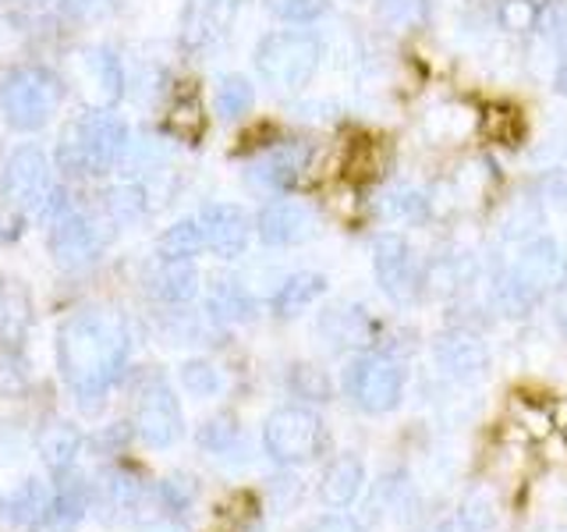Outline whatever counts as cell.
<instances>
[{
    "label": "cell",
    "mask_w": 567,
    "mask_h": 532,
    "mask_svg": "<svg viewBox=\"0 0 567 532\" xmlns=\"http://www.w3.org/2000/svg\"><path fill=\"white\" fill-rule=\"evenodd\" d=\"M128 153V124L106 111H82L64 124L58 139V167L75 177H96L114 171Z\"/></svg>",
    "instance_id": "obj_1"
},
{
    "label": "cell",
    "mask_w": 567,
    "mask_h": 532,
    "mask_svg": "<svg viewBox=\"0 0 567 532\" xmlns=\"http://www.w3.org/2000/svg\"><path fill=\"white\" fill-rule=\"evenodd\" d=\"M564 274V248L554 235H532L518 242V253L493 284L496 309L507 316H525L536 301L554 288Z\"/></svg>",
    "instance_id": "obj_2"
},
{
    "label": "cell",
    "mask_w": 567,
    "mask_h": 532,
    "mask_svg": "<svg viewBox=\"0 0 567 532\" xmlns=\"http://www.w3.org/2000/svg\"><path fill=\"white\" fill-rule=\"evenodd\" d=\"M252 61L259 79L277 93H301L323 64V43L309 29H274L256 43Z\"/></svg>",
    "instance_id": "obj_3"
},
{
    "label": "cell",
    "mask_w": 567,
    "mask_h": 532,
    "mask_svg": "<svg viewBox=\"0 0 567 532\" xmlns=\"http://www.w3.org/2000/svg\"><path fill=\"white\" fill-rule=\"evenodd\" d=\"M124 359V337L103 316H79L64 330V362L75 380L89 387L106 383Z\"/></svg>",
    "instance_id": "obj_4"
},
{
    "label": "cell",
    "mask_w": 567,
    "mask_h": 532,
    "mask_svg": "<svg viewBox=\"0 0 567 532\" xmlns=\"http://www.w3.org/2000/svg\"><path fill=\"white\" fill-rule=\"evenodd\" d=\"M341 387L354 408L369 416H386L404 398V369L383 351H359L344 366Z\"/></svg>",
    "instance_id": "obj_5"
},
{
    "label": "cell",
    "mask_w": 567,
    "mask_h": 532,
    "mask_svg": "<svg viewBox=\"0 0 567 532\" xmlns=\"http://www.w3.org/2000/svg\"><path fill=\"white\" fill-rule=\"evenodd\" d=\"M61 100V85L43 68H14L0 79V111L14 132H40Z\"/></svg>",
    "instance_id": "obj_6"
},
{
    "label": "cell",
    "mask_w": 567,
    "mask_h": 532,
    "mask_svg": "<svg viewBox=\"0 0 567 532\" xmlns=\"http://www.w3.org/2000/svg\"><path fill=\"white\" fill-rule=\"evenodd\" d=\"M323 419L319 412L306 405H284L266 419L262 426V443L280 466H306V461H316L319 451H323Z\"/></svg>",
    "instance_id": "obj_7"
},
{
    "label": "cell",
    "mask_w": 567,
    "mask_h": 532,
    "mask_svg": "<svg viewBox=\"0 0 567 532\" xmlns=\"http://www.w3.org/2000/svg\"><path fill=\"white\" fill-rule=\"evenodd\" d=\"M372 277H377L380 291L394 306H412L425 288V274L415 248L398 231H380L372 238Z\"/></svg>",
    "instance_id": "obj_8"
},
{
    "label": "cell",
    "mask_w": 567,
    "mask_h": 532,
    "mask_svg": "<svg viewBox=\"0 0 567 532\" xmlns=\"http://www.w3.org/2000/svg\"><path fill=\"white\" fill-rule=\"evenodd\" d=\"M256 235L270 248H295L319 235V213L301 200H274L259 209Z\"/></svg>",
    "instance_id": "obj_9"
},
{
    "label": "cell",
    "mask_w": 567,
    "mask_h": 532,
    "mask_svg": "<svg viewBox=\"0 0 567 532\" xmlns=\"http://www.w3.org/2000/svg\"><path fill=\"white\" fill-rule=\"evenodd\" d=\"M312 156H316V150L309 146V142L284 139V142H277V146H270V150L252 160V171H248V177H252L259 188L284 195V192H291V188L301 185V177H306L309 167H312Z\"/></svg>",
    "instance_id": "obj_10"
},
{
    "label": "cell",
    "mask_w": 567,
    "mask_h": 532,
    "mask_svg": "<svg viewBox=\"0 0 567 532\" xmlns=\"http://www.w3.org/2000/svg\"><path fill=\"white\" fill-rule=\"evenodd\" d=\"M199 227H203V242L213 256H220V259H238L245 256V248L248 242H252V217L235 206V203H209L199 209Z\"/></svg>",
    "instance_id": "obj_11"
},
{
    "label": "cell",
    "mask_w": 567,
    "mask_h": 532,
    "mask_svg": "<svg viewBox=\"0 0 567 532\" xmlns=\"http://www.w3.org/2000/svg\"><path fill=\"white\" fill-rule=\"evenodd\" d=\"M50 164L35 146H22L4 167V200L18 209H43L50 203Z\"/></svg>",
    "instance_id": "obj_12"
},
{
    "label": "cell",
    "mask_w": 567,
    "mask_h": 532,
    "mask_svg": "<svg viewBox=\"0 0 567 532\" xmlns=\"http://www.w3.org/2000/svg\"><path fill=\"white\" fill-rule=\"evenodd\" d=\"M433 359H436V366L443 372H447V377L468 383V380H478L486 372L489 351H486V345L478 341L475 334H468V330H447V334L436 337Z\"/></svg>",
    "instance_id": "obj_13"
},
{
    "label": "cell",
    "mask_w": 567,
    "mask_h": 532,
    "mask_svg": "<svg viewBox=\"0 0 567 532\" xmlns=\"http://www.w3.org/2000/svg\"><path fill=\"white\" fill-rule=\"evenodd\" d=\"M75 68H79V79L85 82L82 93H89L93 103L111 106L121 96L124 75H121V64L111 50H85L75 58Z\"/></svg>",
    "instance_id": "obj_14"
},
{
    "label": "cell",
    "mask_w": 567,
    "mask_h": 532,
    "mask_svg": "<svg viewBox=\"0 0 567 532\" xmlns=\"http://www.w3.org/2000/svg\"><path fill=\"white\" fill-rule=\"evenodd\" d=\"M138 430L150 443H156V448L171 443L177 437V430H182V412H177V401H174V395L164 383H156V387L146 390V395H142V401H138Z\"/></svg>",
    "instance_id": "obj_15"
},
{
    "label": "cell",
    "mask_w": 567,
    "mask_h": 532,
    "mask_svg": "<svg viewBox=\"0 0 567 532\" xmlns=\"http://www.w3.org/2000/svg\"><path fill=\"white\" fill-rule=\"evenodd\" d=\"M365 487V466L359 454H337L327 461L323 475H319V497L330 508H351L359 501Z\"/></svg>",
    "instance_id": "obj_16"
},
{
    "label": "cell",
    "mask_w": 567,
    "mask_h": 532,
    "mask_svg": "<svg viewBox=\"0 0 567 532\" xmlns=\"http://www.w3.org/2000/svg\"><path fill=\"white\" fill-rule=\"evenodd\" d=\"M327 288H330L327 274L298 270V274L284 277V280L277 284V291H274V298H270V309H274L277 319H295V316H301V313H309V309L316 306V301L327 295Z\"/></svg>",
    "instance_id": "obj_17"
},
{
    "label": "cell",
    "mask_w": 567,
    "mask_h": 532,
    "mask_svg": "<svg viewBox=\"0 0 567 532\" xmlns=\"http://www.w3.org/2000/svg\"><path fill=\"white\" fill-rule=\"evenodd\" d=\"M50 253L61 266H85L93 263L100 253V238H96V227L89 224L85 217H64L50 235Z\"/></svg>",
    "instance_id": "obj_18"
},
{
    "label": "cell",
    "mask_w": 567,
    "mask_h": 532,
    "mask_svg": "<svg viewBox=\"0 0 567 532\" xmlns=\"http://www.w3.org/2000/svg\"><path fill=\"white\" fill-rule=\"evenodd\" d=\"M241 8H245V0H199V4H192L188 43H195V47L220 43L230 32V25L238 22Z\"/></svg>",
    "instance_id": "obj_19"
},
{
    "label": "cell",
    "mask_w": 567,
    "mask_h": 532,
    "mask_svg": "<svg viewBox=\"0 0 567 532\" xmlns=\"http://www.w3.org/2000/svg\"><path fill=\"white\" fill-rule=\"evenodd\" d=\"M319 330H323L333 345H354V348H365L369 337H372V324L362 309L354 306H333L323 313L319 319Z\"/></svg>",
    "instance_id": "obj_20"
},
{
    "label": "cell",
    "mask_w": 567,
    "mask_h": 532,
    "mask_svg": "<svg viewBox=\"0 0 567 532\" xmlns=\"http://www.w3.org/2000/svg\"><path fill=\"white\" fill-rule=\"evenodd\" d=\"M380 213L394 224H422L430 217V195L415 185H398L380 195Z\"/></svg>",
    "instance_id": "obj_21"
},
{
    "label": "cell",
    "mask_w": 567,
    "mask_h": 532,
    "mask_svg": "<svg viewBox=\"0 0 567 532\" xmlns=\"http://www.w3.org/2000/svg\"><path fill=\"white\" fill-rule=\"evenodd\" d=\"M203 248H206L203 227H199V221H195V217L171 224L164 235H159V242H156V253L164 256V259H177V263H192L195 256L203 253Z\"/></svg>",
    "instance_id": "obj_22"
},
{
    "label": "cell",
    "mask_w": 567,
    "mask_h": 532,
    "mask_svg": "<svg viewBox=\"0 0 567 532\" xmlns=\"http://www.w3.org/2000/svg\"><path fill=\"white\" fill-rule=\"evenodd\" d=\"M256 106V89L245 75H224L213 93V111L224 121H241L245 114H252Z\"/></svg>",
    "instance_id": "obj_23"
},
{
    "label": "cell",
    "mask_w": 567,
    "mask_h": 532,
    "mask_svg": "<svg viewBox=\"0 0 567 532\" xmlns=\"http://www.w3.org/2000/svg\"><path fill=\"white\" fill-rule=\"evenodd\" d=\"M195 284H199V274H195L188 263L164 259L159 274L153 277V291L164 301H188L195 295Z\"/></svg>",
    "instance_id": "obj_24"
},
{
    "label": "cell",
    "mask_w": 567,
    "mask_h": 532,
    "mask_svg": "<svg viewBox=\"0 0 567 532\" xmlns=\"http://www.w3.org/2000/svg\"><path fill=\"white\" fill-rule=\"evenodd\" d=\"M209 306L220 319H252V313H256L252 295H248L238 280H220L217 288H213Z\"/></svg>",
    "instance_id": "obj_25"
},
{
    "label": "cell",
    "mask_w": 567,
    "mask_h": 532,
    "mask_svg": "<svg viewBox=\"0 0 567 532\" xmlns=\"http://www.w3.org/2000/svg\"><path fill=\"white\" fill-rule=\"evenodd\" d=\"M496 22L507 32H532L543 22V4L539 0H501L496 4Z\"/></svg>",
    "instance_id": "obj_26"
},
{
    "label": "cell",
    "mask_w": 567,
    "mask_h": 532,
    "mask_svg": "<svg viewBox=\"0 0 567 532\" xmlns=\"http://www.w3.org/2000/svg\"><path fill=\"white\" fill-rule=\"evenodd\" d=\"M270 11L277 22L301 29V25H316L330 11V4L327 0H270Z\"/></svg>",
    "instance_id": "obj_27"
},
{
    "label": "cell",
    "mask_w": 567,
    "mask_h": 532,
    "mask_svg": "<svg viewBox=\"0 0 567 532\" xmlns=\"http://www.w3.org/2000/svg\"><path fill=\"white\" fill-rule=\"evenodd\" d=\"M291 390L306 401H330L333 398V387L327 380V372L316 369V366H295L291 369Z\"/></svg>",
    "instance_id": "obj_28"
},
{
    "label": "cell",
    "mask_w": 567,
    "mask_h": 532,
    "mask_svg": "<svg viewBox=\"0 0 567 532\" xmlns=\"http://www.w3.org/2000/svg\"><path fill=\"white\" fill-rule=\"evenodd\" d=\"M182 383L192 390V395L209 398V395H217V390H220V372L213 369L209 362H188L182 369Z\"/></svg>",
    "instance_id": "obj_29"
},
{
    "label": "cell",
    "mask_w": 567,
    "mask_h": 532,
    "mask_svg": "<svg viewBox=\"0 0 567 532\" xmlns=\"http://www.w3.org/2000/svg\"><path fill=\"white\" fill-rule=\"evenodd\" d=\"M306 532H362V529L354 519H348V514H323V519H316Z\"/></svg>",
    "instance_id": "obj_30"
},
{
    "label": "cell",
    "mask_w": 567,
    "mask_h": 532,
    "mask_svg": "<svg viewBox=\"0 0 567 532\" xmlns=\"http://www.w3.org/2000/svg\"><path fill=\"white\" fill-rule=\"evenodd\" d=\"M546 195H549V203L560 206L567 213V167L554 171L549 174V182H546Z\"/></svg>",
    "instance_id": "obj_31"
},
{
    "label": "cell",
    "mask_w": 567,
    "mask_h": 532,
    "mask_svg": "<svg viewBox=\"0 0 567 532\" xmlns=\"http://www.w3.org/2000/svg\"><path fill=\"white\" fill-rule=\"evenodd\" d=\"M114 0H68V11H75L79 18H96L103 11H111Z\"/></svg>",
    "instance_id": "obj_32"
},
{
    "label": "cell",
    "mask_w": 567,
    "mask_h": 532,
    "mask_svg": "<svg viewBox=\"0 0 567 532\" xmlns=\"http://www.w3.org/2000/svg\"><path fill=\"white\" fill-rule=\"evenodd\" d=\"M554 85H557V93L567 96V50L560 53V61H557V75H554Z\"/></svg>",
    "instance_id": "obj_33"
}]
</instances>
